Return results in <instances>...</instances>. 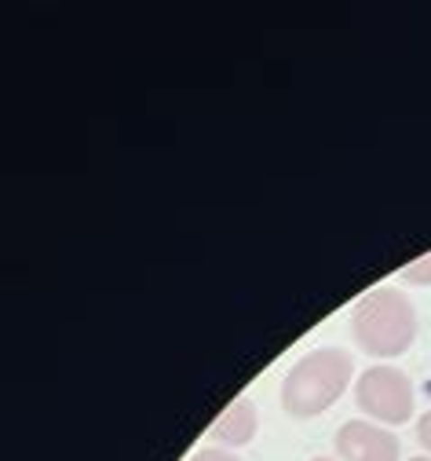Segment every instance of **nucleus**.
I'll use <instances>...</instances> for the list:
<instances>
[{
    "label": "nucleus",
    "instance_id": "nucleus-9",
    "mask_svg": "<svg viewBox=\"0 0 431 461\" xmlns=\"http://www.w3.org/2000/svg\"><path fill=\"white\" fill-rule=\"evenodd\" d=\"M409 461H431V454H417V457H409Z\"/></svg>",
    "mask_w": 431,
    "mask_h": 461
},
{
    "label": "nucleus",
    "instance_id": "nucleus-5",
    "mask_svg": "<svg viewBox=\"0 0 431 461\" xmlns=\"http://www.w3.org/2000/svg\"><path fill=\"white\" fill-rule=\"evenodd\" d=\"M260 432V411L253 399H234L230 407L209 425V443H220V447H245L253 443Z\"/></svg>",
    "mask_w": 431,
    "mask_h": 461
},
{
    "label": "nucleus",
    "instance_id": "nucleus-4",
    "mask_svg": "<svg viewBox=\"0 0 431 461\" xmlns=\"http://www.w3.org/2000/svg\"><path fill=\"white\" fill-rule=\"evenodd\" d=\"M333 447L340 461H399L402 443L391 429L369 425V421H344L333 436Z\"/></svg>",
    "mask_w": 431,
    "mask_h": 461
},
{
    "label": "nucleus",
    "instance_id": "nucleus-1",
    "mask_svg": "<svg viewBox=\"0 0 431 461\" xmlns=\"http://www.w3.org/2000/svg\"><path fill=\"white\" fill-rule=\"evenodd\" d=\"M351 337L373 359L406 356L417 337V312L413 301L399 285H377L351 304Z\"/></svg>",
    "mask_w": 431,
    "mask_h": 461
},
{
    "label": "nucleus",
    "instance_id": "nucleus-6",
    "mask_svg": "<svg viewBox=\"0 0 431 461\" xmlns=\"http://www.w3.org/2000/svg\"><path fill=\"white\" fill-rule=\"evenodd\" d=\"M402 285H431V249L424 253V257H417V260H409L406 267H399V275H395Z\"/></svg>",
    "mask_w": 431,
    "mask_h": 461
},
{
    "label": "nucleus",
    "instance_id": "nucleus-3",
    "mask_svg": "<svg viewBox=\"0 0 431 461\" xmlns=\"http://www.w3.org/2000/svg\"><path fill=\"white\" fill-rule=\"evenodd\" d=\"M413 381L399 366H369L355 381V407L381 425H406L413 418Z\"/></svg>",
    "mask_w": 431,
    "mask_h": 461
},
{
    "label": "nucleus",
    "instance_id": "nucleus-2",
    "mask_svg": "<svg viewBox=\"0 0 431 461\" xmlns=\"http://www.w3.org/2000/svg\"><path fill=\"white\" fill-rule=\"evenodd\" d=\"M355 374V359L344 348H315L303 359H296V366H289L285 381H282V407L292 418H319L326 414L333 402L347 392Z\"/></svg>",
    "mask_w": 431,
    "mask_h": 461
},
{
    "label": "nucleus",
    "instance_id": "nucleus-8",
    "mask_svg": "<svg viewBox=\"0 0 431 461\" xmlns=\"http://www.w3.org/2000/svg\"><path fill=\"white\" fill-rule=\"evenodd\" d=\"M417 443H420V447L431 454V411H427V414L417 421Z\"/></svg>",
    "mask_w": 431,
    "mask_h": 461
},
{
    "label": "nucleus",
    "instance_id": "nucleus-7",
    "mask_svg": "<svg viewBox=\"0 0 431 461\" xmlns=\"http://www.w3.org/2000/svg\"><path fill=\"white\" fill-rule=\"evenodd\" d=\"M191 461H241V457L230 450H220V447H202V450H194Z\"/></svg>",
    "mask_w": 431,
    "mask_h": 461
},
{
    "label": "nucleus",
    "instance_id": "nucleus-10",
    "mask_svg": "<svg viewBox=\"0 0 431 461\" xmlns=\"http://www.w3.org/2000/svg\"><path fill=\"white\" fill-rule=\"evenodd\" d=\"M311 461H337V457H311Z\"/></svg>",
    "mask_w": 431,
    "mask_h": 461
}]
</instances>
